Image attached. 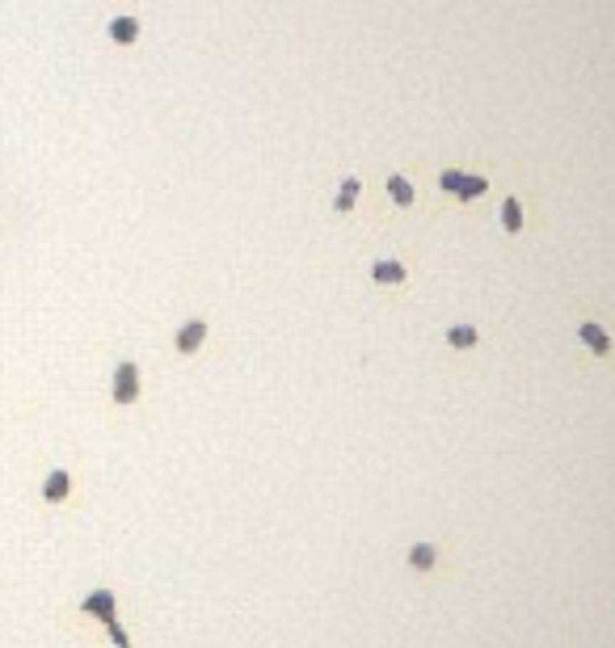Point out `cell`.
Masks as SVG:
<instances>
[{"mask_svg": "<svg viewBox=\"0 0 615 648\" xmlns=\"http://www.w3.org/2000/svg\"><path fill=\"white\" fill-rule=\"evenodd\" d=\"M577 337H582L594 354H607V350H611V337H607L599 324H577Z\"/></svg>", "mask_w": 615, "mask_h": 648, "instance_id": "6", "label": "cell"}, {"mask_svg": "<svg viewBox=\"0 0 615 648\" xmlns=\"http://www.w3.org/2000/svg\"><path fill=\"white\" fill-rule=\"evenodd\" d=\"M388 189H392V202H396V207H409V202H413V185L405 182L400 173L388 177Z\"/></svg>", "mask_w": 615, "mask_h": 648, "instance_id": "11", "label": "cell"}, {"mask_svg": "<svg viewBox=\"0 0 615 648\" xmlns=\"http://www.w3.org/2000/svg\"><path fill=\"white\" fill-rule=\"evenodd\" d=\"M202 337H207V324H202V320H186V328L177 333V350H182V354H194V350L202 345Z\"/></svg>", "mask_w": 615, "mask_h": 648, "instance_id": "5", "label": "cell"}, {"mask_svg": "<svg viewBox=\"0 0 615 648\" xmlns=\"http://www.w3.org/2000/svg\"><path fill=\"white\" fill-rule=\"evenodd\" d=\"M371 278H376V282H405V266H400V261H376V266H371Z\"/></svg>", "mask_w": 615, "mask_h": 648, "instance_id": "8", "label": "cell"}, {"mask_svg": "<svg viewBox=\"0 0 615 648\" xmlns=\"http://www.w3.org/2000/svg\"><path fill=\"white\" fill-rule=\"evenodd\" d=\"M447 341H451L455 350H468V345H476V328H468V324H455V328L447 333Z\"/></svg>", "mask_w": 615, "mask_h": 648, "instance_id": "13", "label": "cell"}, {"mask_svg": "<svg viewBox=\"0 0 615 648\" xmlns=\"http://www.w3.org/2000/svg\"><path fill=\"white\" fill-rule=\"evenodd\" d=\"M358 189H363L358 177H346L341 189H337V198H333V207H337V211H350V207H354V198H358Z\"/></svg>", "mask_w": 615, "mask_h": 648, "instance_id": "10", "label": "cell"}, {"mask_svg": "<svg viewBox=\"0 0 615 648\" xmlns=\"http://www.w3.org/2000/svg\"><path fill=\"white\" fill-rule=\"evenodd\" d=\"M68 493H72V476H68L63 467H55L47 476V484H43V497H47V501H63Z\"/></svg>", "mask_w": 615, "mask_h": 648, "instance_id": "4", "label": "cell"}, {"mask_svg": "<svg viewBox=\"0 0 615 648\" xmlns=\"http://www.w3.org/2000/svg\"><path fill=\"white\" fill-rule=\"evenodd\" d=\"M110 38H114V43H135V38H140V21H135V17H114V21H110Z\"/></svg>", "mask_w": 615, "mask_h": 648, "instance_id": "7", "label": "cell"}, {"mask_svg": "<svg viewBox=\"0 0 615 648\" xmlns=\"http://www.w3.org/2000/svg\"><path fill=\"white\" fill-rule=\"evenodd\" d=\"M135 396H140V367L135 362H118V370H114V400L131 404Z\"/></svg>", "mask_w": 615, "mask_h": 648, "instance_id": "3", "label": "cell"}, {"mask_svg": "<svg viewBox=\"0 0 615 648\" xmlns=\"http://www.w3.org/2000/svg\"><path fill=\"white\" fill-rule=\"evenodd\" d=\"M434 560H438V552H434L430 543H418V548H409V564H413L418 573H426V568H434Z\"/></svg>", "mask_w": 615, "mask_h": 648, "instance_id": "12", "label": "cell"}, {"mask_svg": "<svg viewBox=\"0 0 615 648\" xmlns=\"http://www.w3.org/2000/svg\"><path fill=\"white\" fill-rule=\"evenodd\" d=\"M502 228H506V231H522V207H519V198H506V202H502Z\"/></svg>", "mask_w": 615, "mask_h": 648, "instance_id": "9", "label": "cell"}, {"mask_svg": "<svg viewBox=\"0 0 615 648\" xmlns=\"http://www.w3.org/2000/svg\"><path fill=\"white\" fill-rule=\"evenodd\" d=\"M438 185H443V189H451L455 198H480V194L489 189L485 177H464V173H455V169H447V173L438 177Z\"/></svg>", "mask_w": 615, "mask_h": 648, "instance_id": "2", "label": "cell"}, {"mask_svg": "<svg viewBox=\"0 0 615 648\" xmlns=\"http://www.w3.org/2000/svg\"><path fill=\"white\" fill-rule=\"evenodd\" d=\"M85 615H97L105 627H110V636H114V644L118 648H131V640H127V632L118 627V619H114V594H105V590H97V594H89L85 598V606H81Z\"/></svg>", "mask_w": 615, "mask_h": 648, "instance_id": "1", "label": "cell"}]
</instances>
